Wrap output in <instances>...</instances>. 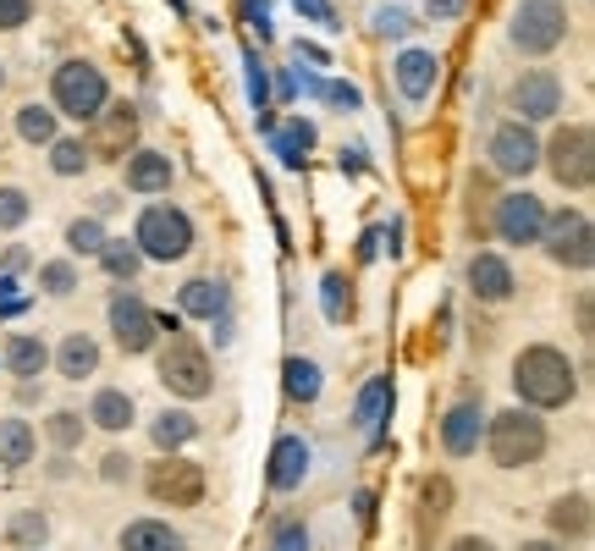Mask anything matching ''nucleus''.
<instances>
[{
  "mask_svg": "<svg viewBox=\"0 0 595 551\" xmlns=\"http://www.w3.org/2000/svg\"><path fill=\"white\" fill-rule=\"evenodd\" d=\"M171 182H177V166H171V154H165V149H133V154L122 160V188H128V193H139V199H160V193H171Z\"/></svg>",
  "mask_w": 595,
  "mask_h": 551,
  "instance_id": "nucleus-17",
  "label": "nucleus"
},
{
  "mask_svg": "<svg viewBox=\"0 0 595 551\" xmlns=\"http://www.w3.org/2000/svg\"><path fill=\"white\" fill-rule=\"evenodd\" d=\"M33 22V0H0V33H17Z\"/></svg>",
  "mask_w": 595,
  "mask_h": 551,
  "instance_id": "nucleus-43",
  "label": "nucleus"
},
{
  "mask_svg": "<svg viewBox=\"0 0 595 551\" xmlns=\"http://www.w3.org/2000/svg\"><path fill=\"white\" fill-rule=\"evenodd\" d=\"M28 266V249H6V271H22Z\"/></svg>",
  "mask_w": 595,
  "mask_h": 551,
  "instance_id": "nucleus-53",
  "label": "nucleus"
},
{
  "mask_svg": "<svg viewBox=\"0 0 595 551\" xmlns=\"http://www.w3.org/2000/svg\"><path fill=\"white\" fill-rule=\"evenodd\" d=\"M595 292H579V303H574V314H579V337L591 342V314H595V303H591Z\"/></svg>",
  "mask_w": 595,
  "mask_h": 551,
  "instance_id": "nucleus-46",
  "label": "nucleus"
},
{
  "mask_svg": "<svg viewBox=\"0 0 595 551\" xmlns=\"http://www.w3.org/2000/svg\"><path fill=\"white\" fill-rule=\"evenodd\" d=\"M117 551H182V535H177L165 519H133V524L117 535Z\"/></svg>",
  "mask_w": 595,
  "mask_h": 551,
  "instance_id": "nucleus-28",
  "label": "nucleus"
},
{
  "mask_svg": "<svg viewBox=\"0 0 595 551\" xmlns=\"http://www.w3.org/2000/svg\"><path fill=\"white\" fill-rule=\"evenodd\" d=\"M67 474H72V458H61V452H56V463H50V480H67Z\"/></svg>",
  "mask_w": 595,
  "mask_h": 551,
  "instance_id": "nucleus-54",
  "label": "nucleus"
},
{
  "mask_svg": "<svg viewBox=\"0 0 595 551\" xmlns=\"http://www.w3.org/2000/svg\"><path fill=\"white\" fill-rule=\"evenodd\" d=\"M193 238H199V227H193V216L182 210V204H171V199H149L144 210H139V227H133V249L144 254V266H177V260H188L193 254Z\"/></svg>",
  "mask_w": 595,
  "mask_h": 551,
  "instance_id": "nucleus-3",
  "label": "nucleus"
},
{
  "mask_svg": "<svg viewBox=\"0 0 595 551\" xmlns=\"http://www.w3.org/2000/svg\"><path fill=\"white\" fill-rule=\"evenodd\" d=\"M83 435H89V430H83V413L78 409H56L50 419H44V430H39V441L56 447L61 458H72V452L83 447Z\"/></svg>",
  "mask_w": 595,
  "mask_h": 551,
  "instance_id": "nucleus-32",
  "label": "nucleus"
},
{
  "mask_svg": "<svg viewBox=\"0 0 595 551\" xmlns=\"http://www.w3.org/2000/svg\"><path fill=\"white\" fill-rule=\"evenodd\" d=\"M552 447V430H546V413L535 409H502L485 413V452L496 469H530L541 463Z\"/></svg>",
  "mask_w": 595,
  "mask_h": 551,
  "instance_id": "nucleus-2",
  "label": "nucleus"
},
{
  "mask_svg": "<svg viewBox=\"0 0 595 551\" xmlns=\"http://www.w3.org/2000/svg\"><path fill=\"white\" fill-rule=\"evenodd\" d=\"M359 260H364V266L381 260V232H364V238H359Z\"/></svg>",
  "mask_w": 595,
  "mask_h": 551,
  "instance_id": "nucleus-49",
  "label": "nucleus"
},
{
  "mask_svg": "<svg viewBox=\"0 0 595 551\" xmlns=\"http://www.w3.org/2000/svg\"><path fill=\"white\" fill-rule=\"evenodd\" d=\"M446 513H452V480H446V474H425V480H420V502H414V519H420V541H425V547L436 541Z\"/></svg>",
  "mask_w": 595,
  "mask_h": 551,
  "instance_id": "nucleus-24",
  "label": "nucleus"
},
{
  "mask_svg": "<svg viewBox=\"0 0 595 551\" xmlns=\"http://www.w3.org/2000/svg\"><path fill=\"white\" fill-rule=\"evenodd\" d=\"M446 551H496V541H491V535H457Z\"/></svg>",
  "mask_w": 595,
  "mask_h": 551,
  "instance_id": "nucleus-47",
  "label": "nucleus"
},
{
  "mask_svg": "<svg viewBox=\"0 0 595 551\" xmlns=\"http://www.w3.org/2000/svg\"><path fill=\"white\" fill-rule=\"evenodd\" d=\"M513 392H518V409H535V413L568 409L579 398V364L557 342H530L513 359Z\"/></svg>",
  "mask_w": 595,
  "mask_h": 551,
  "instance_id": "nucleus-1",
  "label": "nucleus"
},
{
  "mask_svg": "<svg viewBox=\"0 0 595 551\" xmlns=\"http://www.w3.org/2000/svg\"><path fill=\"white\" fill-rule=\"evenodd\" d=\"M144 491H149V502H160V508H199L204 491H210V474L193 458L165 452V458H154L144 469Z\"/></svg>",
  "mask_w": 595,
  "mask_h": 551,
  "instance_id": "nucleus-7",
  "label": "nucleus"
},
{
  "mask_svg": "<svg viewBox=\"0 0 595 551\" xmlns=\"http://www.w3.org/2000/svg\"><path fill=\"white\" fill-rule=\"evenodd\" d=\"M177 314H188V320H226V281L221 276H188L177 287Z\"/></svg>",
  "mask_w": 595,
  "mask_h": 551,
  "instance_id": "nucleus-21",
  "label": "nucleus"
},
{
  "mask_svg": "<svg viewBox=\"0 0 595 551\" xmlns=\"http://www.w3.org/2000/svg\"><path fill=\"white\" fill-rule=\"evenodd\" d=\"M154 375H160V387H165L177 403H199V398L215 392V359H210V348H204L199 337H171V342H160Z\"/></svg>",
  "mask_w": 595,
  "mask_h": 551,
  "instance_id": "nucleus-5",
  "label": "nucleus"
},
{
  "mask_svg": "<svg viewBox=\"0 0 595 551\" xmlns=\"http://www.w3.org/2000/svg\"><path fill=\"white\" fill-rule=\"evenodd\" d=\"M0 364H6L17 381H44V370H50V348H44L39 337L22 331V337L6 342V359H0Z\"/></svg>",
  "mask_w": 595,
  "mask_h": 551,
  "instance_id": "nucleus-27",
  "label": "nucleus"
},
{
  "mask_svg": "<svg viewBox=\"0 0 595 551\" xmlns=\"http://www.w3.org/2000/svg\"><path fill=\"white\" fill-rule=\"evenodd\" d=\"M39 398H44V387H39V381H22V387H17V403H22V409H33Z\"/></svg>",
  "mask_w": 595,
  "mask_h": 551,
  "instance_id": "nucleus-50",
  "label": "nucleus"
},
{
  "mask_svg": "<svg viewBox=\"0 0 595 551\" xmlns=\"http://www.w3.org/2000/svg\"><path fill=\"white\" fill-rule=\"evenodd\" d=\"M94 260H100V271L111 276L117 287H133V281H139V271H144V254H139L128 238H111V243H105Z\"/></svg>",
  "mask_w": 595,
  "mask_h": 551,
  "instance_id": "nucleus-33",
  "label": "nucleus"
},
{
  "mask_svg": "<svg viewBox=\"0 0 595 551\" xmlns=\"http://www.w3.org/2000/svg\"><path fill=\"white\" fill-rule=\"evenodd\" d=\"M105 325L117 337L122 353H154L160 348V331H154V309L149 298H139L133 287H117L111 303H105Z\"/></svg>",
  "mask_w": 595,
  "mask_h": 551,
  "instance_id": "nucleus-11",
  "label": "nucleus"
},
{
  "mask_svg": "<svg viewBox=\"0 0 595 551\" xmlns=\"http://www.w3.org/2000/svg\"><path fill=\"white\" fill-rule=\"evenodd\" d=\"M325 94H331V106H347V111L359 106V89H353V83H331Z\"/></svg>",
  "mask_w": 595,
  "mask_h": 551,
  "instance_id": "nucleus-48",
  "label": "nucleus"
},
{
  "mask_svg": "<svg viewBox=\"0 0 595 551\" xmlns=\"http://www.w3.org/2000/svg\"><path fill=\"white\" fill-rule=\"evenodd\" d=\"M6 541L17 551H44L50 547V513H39V508H22V513H11V524H6Z\"/></svg>",
  "mask_w": 595,
  "mask_h": 551,
  "instance_id": "nucleus-35",
  "label": "nucleus"
},
{
  "mask_svg": "<svg viewBox=\"0 0 595 551\" xmlns=\"http://www.w3.org/2000/svg\"><path fill=\"white\" fill-rule=\"evenodd\" d=\"M271 138H276V154H282L288 166H303L309 149H314V122H293L288 133H271Z\"/></svg>",
  "mask_w": 595,
  "mask_h": 551,
  "instance_id": "nucleus-40",
  "label": "nucleus"
},
{
  "mask_svg": "<svg viewBox=\"0 0 595 551\" xmlns=\"http://www.w3.org/2000/svg\"><path fill=\"white\" fill-rule=\"evenodd\" d=\"M309 441L303 435H276V447H271V458H265V485L276 491V497H293V491H303V480H309Z\"/></svg>",
  "mask_w": 595,
  "mask_h": 551,
  "instance_id": "nucleus-16",
  "label": "nucleus"
},
{
  "mask_svg": "<svg viewBox=\"0 0 595 551\" xmlns=\"http://www.w3.org/2000/svg\"><path fill=\"white\" fill-rule=\"evenodd\" d=\"M591 491H568V497H557L552 508H546V530H552V541L557 547H579V541H591Z\"/></svg>",
  "mask_w": 595,
  "mask_h": 551,
  "instance_id": "nucleus-19",
  "label": "nucleus"
},
{
  "mask_svg": "<svg viewBox=\"0 0 595 551\" xmlns=\"http://www.w3.org/2000/svg\"><path fill=\"white\" fill-rule=\"evenodd\" d=\"M298 11H303V17H309V22H325V28H331V22H336V11H331V0H293Z\"/></svg>",
  "mask_w": 595,
  "mask_h": 551,
  "instance_id": "nucleus-45",
  "label": "nucleus"
},
{
  "mask_svg": "<svg viewBox=\"0 0 595 551\" xmlns=\"http://www.w3.org/2000/svg\"><path fill=\"white\" fill-rule=\"evenodd\" d=\"M425 11H431V17H457L463 0H425Z\"/></svg>",
  "mask_w": 595,
  "mask_h": 551,
  "instance_id": "nucleus-51",
  "label": "nucleus"
},
{
  "mask_svg": "<svg viewBox=\"0 0 595 551\" xmlns=\"http://www.w3.org/2000/svg\"><path fill=\"white\" fill-rule=\"evenodd\" d=\"M392 413V375H370L359 387V403H353V424L359 430H375L381 419Z\"/></svg>",
  "mask_w": 595,
  "mask_h": 551,
  "instance_id": "nucleus-31",
  "label": "nucleus"
},
{
  "mask_svg": "<svg viewBox=\"0 0 595 551\" xmlns=\"http://www.w3.org/2000/svg\"><path fill=\"white\" fill-rule=\"evenodd\" d=\"M392 78H397V94H403L409 106H425V100H431V89H436V78H442V56H436V50L409 44V50H397Z\"/></svg>",
  "mask_w": 595,
  "mask_h": 551,
  "instance_id": "nucleus-18",
  "label": "nucleus"
},
{
  "mask_svg": "<svg viewBox=\"0 0 595 551\" xmlns=\"http://www.w3.org/2000/svg\"><path fill=\"white\" fill-rule=\"evenodd\" d=\"M50 364H56L61 381H89V375L100 370V342H94L89 331H67V337L56 342Z\"/></svg>",
  "mask_w": 595,
  "mask_h": 551,
  "instance_id": "nucleus-23",
  "label": "nucleus"
},
{
  "mask_svg": "<svg viewBox=\"0 0 595 551\" xmlns=\"http://www.w3.org/2000/svg\"><path fill=\"white\" fill-rule=\"evenodd\" d=\"M28 216H33V199H28L22 188L0 182V232H22V227H28Z\"/></svg>",
  "mask_w": 595,
  "mask_h": 551,
  "instance_id": "nucleus-38",
  "label": "nucleus"
},
{
  "mask_svg": "<svg viewBox=\"0 0 595 551\" xmlns=\"http://www.w3.org/2000/svg\"><path fill=\"white\" fill-rule=\"evenodd\" d=\"M0 89H6V67H0Z\"/></svg>",
  "mask_w": 595,
  "mask_h": 551,
  "instance_id": "nucleus-56",
  "label": "nucleus"
},
{
  "mask_svg": "<svg viewBox=\"0 0 595 551\" xmlns=\"http://www.w3.org/2000/svg\"><path fill=\"white\" fill-rule=\"evenodd\" d=\"M375 28H381L386 39H403V33H409V11H381V17H375Z\"/></svg>",
  "mask_w": 595,
  "mask_h": 551,
  "instance_id": "nucleus-44",
  "label": "nucleus"
},
{
  "mask_svg": "<svg viewBox=\"0 0 595 551\" xmlns=\"http://www.w3.org/2000/svg\"><path fill=\"white\" fill-rule=\"evenodd\" d=\"M11 128H17V138H22V143H33V149H50V143L61 138V117H56L50 106L28 100V106H17Z\"/></svg>",
  "mask_w": 595,
  "mask_h": 551,
  "instance_id": "nucleus-29",
  "label": "nucleus"
},
{
  "mask_svg": "<svg viewBox=\"0 0 595 551\" xmlns=\"http://www.w3.org/2000/svg\"><path fill=\"white\" fill-rule=\"evenodd\" d=\"M353 508H359V519L370 524V513H375V497H370V491H359V497H353Z\"/></svg>",
  "mask_w": 595,
  "mask_h": 551,
  "instance_id": "nucleus-52",
  "label": "nucleus"
},
{
  "mask_svg": "<svg viewBox=\"0 0 595 551\" xmlns=\"http://www.w3.org/2000/svg\"><path fill=\"white\" fill-rule=\"evenodd\" d=\"M541 166L563 193H591L595 182V133L585 122H563L552 138H541Z\"/></svg>",
  "mask_w": 595,
  "mask_h": 551,
  "instance_id": "nucleus-6",
  "label": "nucleus"
},
{
  "mask_svg": "<svg viewBox=\"0 0 595 551\" xmlns=\"http://www.w3.org/2000/svg\"><path fill=\"white\" fill-rule=\"evenodd\" d=\"M133 419H139V403H133V392H122V387H100V392L89 398V430H100V435H128Z\"/></svg>",
  "mask_w": 595,
  "mask_h": 551,
  "instance_id": "nucleus-22",
  "label": "nucleus"
},
{
  "mask_svg": "<svg viewBox=\"0 0 595 551\" xmlns=\"http://www.w3.org/2000/svg\"><path fill=\"white\" fill-rule=\"evenodd\" d=\"M193 435H199V419H193L188 409H160L154 419H149V441H154L160 458H165V452H182Z\"/></svg>",
  "mask_w": 595,
  "mask_h": 551,
  "instance_id": "nucleus-26",
  "label": "nucleus"
},
{
  "mask_svg": "<svg viewBox=\"0 0 595 551\" xmlns=\"http://www.w3.org/2000/svg\"><path fill=\"white\" fill-rule=\"evenodd\" d=\"M320 387H325V370H320L314 359L293 353V359L282 364V392H288V403H320Z\"/></svg>",
  "mask_w": 595,
  "mask_h": 551,
  "instance_id": "nucleus-30",
  "label": "nucleus"
},
{
  "mask_svg": "<svg viewBox=\"0 0 595 551\" xmlns=\"http://www.w3.org/2000/svg\"><path fill=\"white\" fill-rule=\"evenodd\" d=\"M105 243H111V232H105V221H100V216H78V221L67 227V249H72L78 260H94Z\"/></svg>",
  "mask_w": 595,
  "mask_h": 551,
  "instance_id": "nucleus-37",
  "label": "nucleus"
},
{
  "mask_svg": "<svg viewBox=\"0 0 595 551\" xmlns=\"http://www.w3.org/2000/svg\"><path fill=\"white\" fill-rule=\"evenodd\" d=\"M568 6L563 0H524L513 11V50L518 56H552L568 44Z\"/></svg>",
  "mask_w": 595,
  "mask_h": 551,
  "instance_id": "nucleus-8",
  "label": "nucleus"
},
{
  "mask_svg": "<svg viewBox=\"0 0 595 551\" xmlns=\"http://www.w3.org/2000/svg\"><path fill=\"white\" fill-rule=\"evenodd\" d=\"M44 551H50V547H44Z\"/></svg>",
  "mask_w": 595,
  "mask_h": 551,
  "instance_id": "nucleus-57",
  "label": "nucleus"
},
{
  "mask_svg": "<svg viewBox=\"0 0 595 551\" xmlns=\"http://www.w3.org/2000/svg\"><path fill=\"white\" fill-rule=\"evenodd\" d=\"M518 551H568V547H557V541H518Z\"/></svg>",
  "mask_w": 595,
  "mask_h": 551,
  "instance_id": "nucleus-55",
  "label": "nucleus"
},
{
  "mask_svg": "<svg viewBox=\"0 0 595 551\" xmlns=\"http://www.w3.org/2000/svg\"><path fill=\"white\" fill-rule=\"evenodd\" d=\"M436 441H442L446 458H474L480 441H485V403L480 398H457L436 424Z\"/></svg>",
  "mask_w": 595,
  "mask_h": 551,
  "instance_id": "nucleus-15",
  "label": "nucleus"
},
{
  "mask_svg": "<svg viewBox=\"0 0 595 551\" xmlns=\"http://www.w3.org/2000/svg\"><path fill=\"white\" fill-rule=\"evenodd\" d=\"M33 458H39V430L22 413L0 419V469H28Z\"/></svg>",
  "mask_w": 595,
  "mask_h": 551,
  "instance_id": "nucleus-25",
  "label": "nucleus"
},
{
  "mask_svg": "<svg viewBox=\"0 0 595 551\" xmlns=\"http://www.w3.org/2000/svg\"><path fill=\"white\" fill-rule=\"evenodd\" d=\"M133 474H139V463H133L122 447H111V452L100 458V480H105V485H128Z\"/></svg>",
  "mask_w": 595,
  "mask_h": 551,
  "instance_id": "nucleus-41",
  "label": "nucleus"
},
{
  "mask_svg": "<svg viewBox=\"0 0 595 551\" xmlns=\"http://www.w3.org/2000/svg\"><path fill=\"white\" fill-rule=\"evenodd\" d=\"M491 227H496V238H502L507 249H535L541 232H546V199L530 193V188H513V193L496 199Z\"/></svg>",
  "mask_w": 595,
  "mask_h": 551,
  "instance_id": "nucleus-10",
  "label": "nucleus"
},
{
  "mask_svg": "<svg viewBox=\"0 0 595 551\" xmlns=\"http://www.w3.org/2000/svg\"><path fill=\"white\" fill-rule=\"evenodd\" d=\"M468 292H474L480 303H507V298L518 292V276H513V266H507V254L480 249V254L468 260Z\"/></svg>",
  "mask_w": 595,
  "mask_h": 551,
  "instance_id": "nucleus-20",
  "label": "nucleus"
},
{
  "mask_svg": "<svg viewBox=\"0 0 595 551\" xmlns=\"http://www.w3.org/2000/svg\"><path fill=\"white\" fill-rule=\"evenodd\" d=\"M491 171L507 177V182H524L530 171H541V133L518 117L496 122L491 128Z\"/></svg>",
  "mask_w": 595,
  "mask_h": 551,
  "instance_id": "nucleus-12",
  "label": "nucleus"
},
{
  "mask_svg": "<svg viewBox=\"0 0 595 551\" xmlns=\"http://www.w3.org/2000/svg\"><path fill=\"white\" fill-rule=\"evenodd\" d=\"M139 128H144V122H139V111H133L128 100H111V106L89 122V138H83V143H89V154L128 160V154L139 149Z\"/></svg>",
  "mask_w": 595,
  "mask_h": 551,
  "instance_id": "nucleus-13",
  "label": "nucleus"
},
{
  "mask_svg": "<svg viewBox=\"0 0 595 551\" xmlns=\"http://www.w3.org/2000/svg\"><path fill=\"white\" fill-rule=\"evenodd\" d=\"M320 314H325L331 325H347V320H353V281H347V271L320 276Z\"/></svg>",
  "mask_w": 595,
  "mask_h": 551,
  "instance_id": "nucleus-34",
  "label": "nucleus"
},
{
  "mask_svg": "<svg viewBox=\"0 0 595 551\" xmlns=\"http://www.w3.org/2000/svg\"><path fill=\"white\" fill-rule=\"evenodd\" d=\"M39 292L72 298V292H78V266H72V260H44V266H39Z\"/></svg>",
  "mask_w": 595,
  "mask_h": 551,
  "instance_id": "nucleus-39",
  "label": "nucleus"
},
{
  "mask_svg": "<svg viewBox=\"0 0 595 551\" xmlns=\"http://www.w3.org/2000/svg\"><path fill=\"white\" fill-rule=\"evenodd\" d=\"M105 106H111V78H105L94 61H83V56L56 61V72H50V111H56V117H67V122H94Z\"/></svg>",
  "mask_w": 595,
  "mask_h": 551,
  "instance_id": "nucleus-4",
  "label": "nucleus"
},
{
  "mask_svg": "<svg viewBox=\"0 0 595 551\" xmlns=\"http://www.w3.org/2000/svg\"><path fill=\"white\" fill-rule=\"evenodd\" d=\"M243 67H249V100H254V111H265V100H271V72L260 67V56H254V50L243 56Z\"/></svg>",
  "mask_w": 595,
  "mask_h": 551,
  "instance_id": "nucleus-42",
  "label": "nucleus"
},
{
  "mask_svg": "<svg viewBox=\"0 0 595 551\" xmlns=\"http://www.w3.org/2000/svg\"><path fill=\"white\" fill-rule=\"evenodd\" d=\"M507 100H513V111H518V122H557L563 117V78L557 72H546V67H535V72H524L513 89H507Z\"/></svg>",
  "mask_w": 595,
  "mask_h": 551,
  "instance_id": "nucleus-14",
  "label": "nucleus"
},
{
  "mask_svg": "<svg viewBox=\"0 0 595 551\" xmlns=\"http://www.w3.org/2000/svg\"><path fill=\"white\" fill-rule=\"evenodd\" d=\"M89 166H94V154H89L83 133H61L50 143V171H56V177H83Z\"/></svg>",
  "mask_w": 595,
  "mask_h": 551,
  "instance_id": "nucleus-36",
  "label": "nucleus"
},
{
  "mask_svg": "<svg viewBox=\"0 0 595 551\" xmlns=\"http://www.w3.org/2000/svg\"><path fill=\"white\" fill-rule=\"evenodd\" d=\"M541 249L552 266L563 271H591L595 266V227L585 210H546V232H541Z\"/></svg>",
  "mask_w": 595,
  "mask_h": 551,
  "instance_id": "nucleus-9",
  "label": "nucleus"
}]
</instances>
